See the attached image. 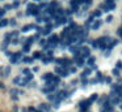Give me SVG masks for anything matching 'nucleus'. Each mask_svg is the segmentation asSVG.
<instances>
[{
    "label": "nucleus",
    "mask_w": 122,
    "mask_h": 112,
    "mask_svg": "<svg viewBox=\"0 0 122 112\" xmlns=\"http://www.w3.org/2000/svg\"><path fill=\"white\" fill-rule=\"evenodd\" d=\"M21 57H22V51L13 52V55L9 57V61H11V64H17V63H20Z\"/></svg>",
    "instance_id": "nucleus-3"
},
{
    "label": "nucleus",
    "mask_w": 122,
    "mask_h": 112,
    "mask_svg": "<svg viewBox=\"0 0 122 112\" xmlns=\"http://www.w3.org/2000/svg\"><path fill=\"white\" fill-rule=\"evenodd\" d=\"M84 4L85 5H91L92 4V0H84Z\"/></svg>",
    "instance_id": "nucleus-34"
},
{
    "label": "nucleus",
    "mask_w": 122,
    "mask_h": 112,
    "mask_svg": "<svg viewBox=\"0 0 122 112\" xmlns=\"http://www.w3.org/2000/svg\"><path fill=\"white\" fill-rule=\"evenodd\" d=\"M95 61H96V57L95 56H89L88 57V65H89V67H93V65H95Z\"/></svg>",
    "instance_id": "nucleus-17"
},
{
    "label": "nucleus",
    "mask_w": 122,
    "mask_h": 112,
    "mask_svg": "<svg viewBox=\"0 0 122 112\" xmlns=\"http://www.w3.org/2000/svg\"><path fill=\"white\" fill-rule=\"evenodd\" d=\"M3 70H4L3 74H4V76H8L9 73H11V67H4V68H3Z\"/></svg>",
    "instance_id": "nucleus-22"
},
{
    "label": "nucleus",
    "mask_w": 122,
    "mask_h": 112,
    "mask_svg": "<svg viewBox=\"0 0 122 112\" xmlns=\"http://www.w3.org/2000/svg\"><path fill=\"white\" fill-rule=\"evenodd\" d=\"M75 64H76V67H83L84 65V57L80 56V52L77 55H75Z\"/></svg>",
    "instance_id": "nucleus-7"
},
{
    "label": "nucleus",
    "mask_w": 122,
    "mask_h": 112,
    "mask_svg": "<svg viewBox=\"0 0 122 112\" xmlns=\"http://www.w3.org/2000/svg\"><path fill=\"white\" fill-rule=\"evenodd\" d=\"M32 29H36V30H37L38 27H37L36 25H33V23H29V25H25V26H22L21 31H22V33H28V31H30Z\"/></svg>",
    "instance_id": "nucleus-8"
},
{
    "label": "nucleus",
    "mask_w": 122,
    "mask_h": 112,
    "mask_svg": "<svg viewBox=\"0 0 122 112\" xmlns=\"http://www.w3.org/2000/svg\"><path fill=\"white\" fill-rule=\"evenodd\" d=\"M26 14L28 16H36L37 17L40 14V9H38V5L33 4V3H29L26 5Z\"/></svg>",
    "instance_id": "nucleus-1"
},
{
    "label": "nucleus",
    "mask_w": 122,
    "mask_h": 112,
    "mask_svg": "<svg viewBox=\"0 0 122 112\" xmlns=\"http://www.w3.org/2000/svg\"><path fill=\"white\" fill-rule=\"evenodd\" d=\"M101 13H102V12H101L100 9H96L95 12L92 13V16H93V17H100V16H101Z\"/></svg>",
    "instance_id": "nucleus-23"
},
{
    "label": "nucleus",
    "mask_w": 122,
    "mask_h": 112,
    "mask_svg": "<svg viewBox=\"0 0 122 112\" xmlns=\"http://www.w3.org/2000/svg\"><path fill=\"white\" fill-rule=\"evenodd\" d=\"M113 76H116V77H118V76H119V69H117V68H114V69H113Z\"/></svg>",
    "instance_id": "nucleus-28"
},
{
    "label": "nucleus",
    "mask_w": 122,
    "mask_h": 112,
    "mask_svg": "<svg viewBox=\"0 0 122 112\" xmlns=\"http://www.w3.org/2000/svg\"><path fill=\"white\" fill-rule=\"evenodd\" d=\"M13 83H15V85H19V86H26L28 85V81L25 80L24 77L19 76V77H15L13 78Z\"/></svg>",
    "instance_id": "nucleus-4"
},
{
    "label": "nucleus",
    "mask_w": 122,
    "mask_h": 112,
    "mask_svg": "<svg viewBox=\"0 0 122 112\" xmlns=\"http://www.w3.org/2000/svg\"><path fill=\"white\" fill-rule=\"evenodd\" d=\"M13 112H19V107H17V106L13 107Z\"/></svg>",
    "instance_id": "nucleus-37"
},
{
    "label": "nucleus",
    "mask_w": 122,
    "mask_h": 112,
    "mask_svg": "<svg viewBox=\"0 0 122 112\" xmlns=\"http://www.w3.org/2000/svg\"><path fill=\"white\" fill-rule=\"evenodd\" d=\"M7 25H9V21L5 20V18H1V20H0V27H4V26H7Z\"/></svg>",
    "instance_id": "nucleus-20"
},
{
    "label": "nucleus",
    "mask_w": 122,
    "mask_h": 112,
    "mask_svg": "<svg viewBox=\"0 0 122 112\" xmlns=\"http://www.w3.org/2000/svg\"><path fill=\"white\" fill-rule=\"evenodd\" d=\"M80 56L81 57H89L91 56V48L89 47H87V46H83V47H80Z\"/></svg>",
    "instance_id": "nucleus-5"
},
{
    "label": "nucleus",
    "mask_w": 122,
    "mask_h": 112,
    "mask_svg": "<svg viewBox=\"0 0 122 112\" xmlns=\"http://www.w3.org/2000/svg\"><path fill=\"white\" fill-rule=\"evenodd\" d=\"M51 30H53V23H47V25L45 26V29L42 30V35H47V34L51 33Z\"/></svg>",
    "instance_id": "nucleus-9"
},
{
    "label": "nucleus",
    "mask_w": 122,
    "mask_h": 112,
    "mask_svg": "<svg viewBox=\"0 0 122 112\" xmlns=\"http://www.w3.org/2000/svg\"><path fill=\"white\" fill-rule=\"evenodd\" d=\"M12 44H19L20 43V40H19V38H13L12 39V42H11Z\"/></svg>",
    "instance_id": "nucleus-29"
},
{
    "label": "nucleus",
    "mask_w": 122,
    "mask_h": 112,
    "mask_svg": "<svg viewBox=\"0 0 122 112\" xmlns=\"http://www.w3.org/2000/svg\"><path fill=\"white\" fill-rule=\"evenodd\" d=\"M91 104H92V102H91L89 99H87V100L80 102V103H79V107H80V109H81V111H87V109L91 107Z\"/></svg>",
    "instance_id": "nucleus-6"
},
{
    "label": "nucleus",
    "mask_w": 122,
    "mask_h": 112,
    "mask_svg": "<svg viewBox=\"0 0 122 112\" xmlns=\"http://www.w3.org/2000/svg\"><path fill=\"white\" fill-rule=\"evenodd\" d=\"M37 72H40V68H38V67H34V68H33V73H37Z\"/></svg>",
    "instance_id": "nucleus-36"
},
{
    "label": "nucleus",
    "mask_w": 122,
    "mask_h": 112,
    "mask_svg": "<svg viewBox=\"0 0 122 112\" xmlns=\"http://www.w3.org/2000/svg\"><path fill=\"white\" fill-rule=\"evenodd\" d=\"M53 78H54V74H53V73H45V74L42 76V80H45L46 82H50Z\"/></svg>",
    "instance_id": "nucleus-12"
},
{
    "label": "nucleus",
    "mask_w": 122,
    "mask_h": 112,
    "mask_svg": "<svg viewBox=\"0 0 122 112\" xmlns=\"http://www.w3.org/2000/svg\"><path fill=\"white\" fill-rule=\"evenodd\" d=\"M38 43H40L41 47H47V40H46V39H40Z\"/></svg>",
    "instance_id": "nucleus-21"
},
{
    "label": "nucleus",
    "mask_w": 122,
    "mask_h": 112,
    "mask_svg": "<svg viewBox=\"0 0 122 112\" xmlns=\"http://www.w3.org/2000/svg\"><path fill=\"white\" fill-rule=\"evenodd\" d=\"M55 20H56V21H55V26H59V25H63V23H66L67 21H68V20H67L66 17H64V16H63V17H56Z\"/></svg>",
    "instance_id": "nucleus-11"
},
{
    "label": "nucleus",
    "mask_w": 122,
    "mask_h": 112,
    "mask_svg": "<svg viewBox=\"0 0 122 112\" xmlns=\"http://www.w3.org/2000/svg\"><path fill=\"white\" fill-rule=\"evenodd\" d=\"M22 61H24L25 64H32V63L34 61V59L30 57V56H25V57H22Z\"/></svg>",
    "instance_id": "nucleus-15"
},
{
    "label": "nucleus",
    "mask_w": 122,
    "mask_h": 112,
    "mask_svg": "<svg viewBox=\"0 0 122 112\" xmlns=\"http://www.w3.org/2000/svg\"><path fill=\"white\" fill-rule=\"evenodd\" d=\"M30 49V46L29 44H26V43H24V47H22V52H28Z\"/></svg>",
    "instance_id": "nucleus-25"
},
{
    "label": "nucleus",
    "mask_w": 122,
    "mask_h": 112,
    "mask_svg": "<svg viewBox=\"0 0 122 112\" xmlns=\"http://www.w3.org/2000/svg\"><path fill=\"white\" fill-rule=\"evenodd\" d=\"M68 70H70V73H72V74H74V73H76V68H75V67H71Z\"/></svg>",
    "instance_id": "nucleus-30"
},
{
    "label": "nucleus",
    "mask_w": 122,
    "mask_h": 112,
    "mask_svg": "<svg viewBox=\"0 0 122 112\" xmlns=\"http://www.w3.org/2000/svg\"><path fill=\"white\" fill-rule=\"evenodd\" d=\"M4 87H5V86H4V85H3V83L0 82V89H4Z\"/></svg>",
    "instance_id": "nucleus-38"
},
{
    "label": "nucleus",
    "mask_w": 122,
    "mask_h": 112,
    "mask_svg": "<svg viewBox=\"0 0 122 112\" xmlns=\"http://www.w3.org/2000/svg\"><path fill=\"white\" fill-rule=\"evenodd\" d=\"M89 43L92 44V47H95V48H96V47H98V40H97V39H95V40H91Z\"/></svg>",
    "instance_id": "nucleus-26"
},
{
    "label": "nucleus",
    "mask_w": 122,
    "mask_h": 112,
    "mask_svg": "<svg viewBox=\"0 0 122 112\" xmlns=\"http://www.w3.org/2000/svg\"><path fill=\"white\" fill-rule=\"evenodd\" d=\"M3 9L7 12V10H9V9H13V8H12V4H5V5H4V8H3Z\"/></svg>",
    "instance_id": "nucleus-27"
},
{
    "label": "nucleus",
    "mask_w": 122,
    "mask_h": 112,
    "mask_svg": "<svg viewBox=\"0 0 122 112\" xmlns=\"http://www.w3.org/2000/svg\"><path fill=\"white\" fill-rule=\"evenodd\" d=\"M104 81H105L106 83H112V78L110 77H105V78H104Z\"/></svg>",
    "instance_id": "nucleus-31"
},
{
    "label": "nucleus",
    "mask_w": 122,
    "mask_h": 112,
    "mask_svg": "<svg viewBox=\"0 0 122 112\" xmlns=\"http://www.w3.org/2000/svg\"><path fill=\"white\" fill-rule=\"evenodd\" d=\"M113 21V16H108L106 17V22H112Z\"/></svg>",
    "instance_id": "nucleus-33"
},
{
    "label": "nucleus",
    "mask_w": 122,
    "mask_h": 112,
    "mask_svg": "<svg viewBox=\"0 0 122 112\" xmlns=\"http://www.w3.org/2000/svg\"><path fill=\"white\" fill-rule=\"evenodd\" d=\"M104 4L109 8V10H113L114 8H116V1H114V0H105Z\"/></svg>",
    "instance_id": "nucleus-10"
},
{
    "label": "nucleus",
    "mask_w": 122,
    "mask_h": 112,
    "mask_svg": "<svg viewBox=\"0 0 122 112\" xmlns=\"http://www.w3.org/2000/svg\"><path fill=\"white\" fill-rule=\"evenodd\" d=\"M59 42H61V40H59V36L54 34V35H51L50 38L47 39V47H46V48H49V47H50V48H53V47L58 46Z\"/></svg>",
    "instance_id": "nucleus-2"
},
{
    "label": "nucleus",
    "mask_w": 122,
    "mask_h": 112,
    "mask_svg": "<svg viewBox=\"0 0 122 112\" xmlns=\"http://www.w3.org/2000/svg\"><path fill=\"white\" fill-rule=\"evenodd\" d=\"M42 57H43V52L41 51H37L33 54V59H42Z\"/></svg>",
    "instance_id": "nucleus-16"
},
{
    "label": "nucleus",
    "mask_w": 122,
    "mask_h": 112,
    "mask_svg": "<svg viewBox=\"0 0 122 112\" xmlns=\"http://www.w3.org/2000/svg\"><path fill=\"white\" fill-rule=\"evenodd\" d=\"M9 93H11L12 96H17V94H22V91L17 90V89H12V90H9Z\"/></svg>",
    "instance_id": "nucleus-19"
},
{
    "label": "nucleus",
    "mask_w": 122,
    "mask_h": 112,
    "mask_svg": "<svg viewBox=\"0 0 122 112\" xmlns=\"http://www.w3.org/2000/svg\"><path fill=\"white\" fill-rule=\"evenodd\" d=\"M9 25L15 26V25H16V20H15V18H11V21H9Z\"/></svg>",
    "instance_id": "nucleus-32"
},
{
    "label": "nucleus",
    "mask_w": 122,
    "mask_h": 112,
    "mask_svg": "<svg viewBox=\"0 0 122 112\" xmlns=\"http://www.w3.org/2000/svg\"><path fill=\"white\" fill-rule=\"evenodd\" d=\"M4 52H5V55H7V56H9V57H11L12 55H13V54H12L11 51H8V49H7V51H4Z\"/></svg>",
    "instance_id": "nucleus-35"
},
{
    "label": "nucleus",
    "mask_w": 122,
    "mask_h": 112,
    "mask_svg": "<svg viewBox=\"0 0 122 112\" xmlns=\"http://www.w3.org/2000/svg\"><path fill=\"white\" fill-rule=\"evenodd\" d=\"M91 72H92V69H91V68H87V69H84V70H83V73L80 74V78H85V77H88V76L91 74Z\"/></svg>",
    "instance_id": "nucleus-13"
},
{
    "label": "nucleus",
    "mask_w": 122,
    "mask_h": 112,
    "mask_svg": "<svg viewBox=\"0 0 122 112\" xmlns=\"http://www.w3.org/2000/svg\"><path fill=\"white\" fill-rule=\"evenodd\" d=\"M40 109H43V111L49 112V111H50V106H49V104L42 103V104H40Z\"/></svg>",
    "instance_id": "nucleus-18"
},
{
    "label": "nucleus",
    "mask_w": 122,
    "mask_h": 112,
    "mask_svg": "<svg viewBox=\"0 0 122 112\" xmlns=\"http://www.w3.org/2000/svg\"><path fill=\"white\" fill-rule=\"evenodd\" d=\"M19 7H20V1H19V0H15L13 4H12V8H13V9H17Z\"/></svg>",
    "instance_id": "nucleus-24"
},
{
    "label": "nucleus",
    "mask_w": 122,
    "mask_h": 112,
    "mask_svg": "<svg viewBox=\"0 0 122 112\" xmlns=\"http://www.w3.org/2000/svg\"><path fill=\"white\" fill-rule=\"evenodd\" d=\"M100 26H101V20H97L95 23H92V26H91V29H92V30H97V29L100 27Z\"/></svg>",
    "instance_id": "nucleus-14"
}]
</instances>
